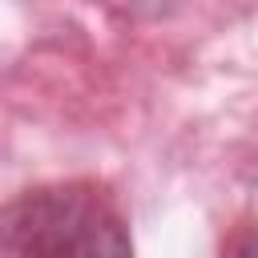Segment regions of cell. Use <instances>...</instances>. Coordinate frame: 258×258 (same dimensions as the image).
<instances>
[{"label":"cell","mask_w":258,"mask_h":258,"mask_svg":"<svg viewBox=\"0 0 258 258\" xmlns=\"http://www.w3.org/2000/svg\"><path fill=\"white\" fill-rule=\"evenodd\" d=\"M8 258H133L121 210L85 181L40 185L4 210Z\"/></svg>","instance_id":"obj_1"},{"label":"cell","mask_w":258,"mask_h":258,"mask_svg":"<svg viewBox=\"0 0 258 258\" xmlns=\"http://www.w3.org/2000/svg\"><path fill=\"white\" fill-rule=\"evenodd\" d=\"M226 258H258V226H246L242 234H234Z\"/></svg>","instance_id":"obj_2"}]
</instances>
